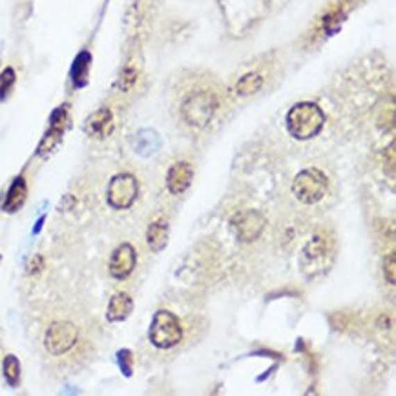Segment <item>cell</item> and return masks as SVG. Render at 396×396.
<instances>
[{"instance_id":"3957f363","label":"cell","mask_w":396,"mask_h":396,"mask_svg":"<svg viewBox=\"0 0 396 396\" xmlns=\"http://www.w3.org/2000/svg\"><path fill=\"white\" fill-rule=\"evenodd\" d=\"M148 338H150L154 347L157 349L176 347L177 343L183 340L181 322L176 314L168 313V311H159L154 316Z\"/></svg>"},{"instance_id":"8fae6325","label":"cell","mask_w":396,"mask_h":396,"mask_svg":"<svg viewBox=\"0 0 396 396\" xmlns=\"http://www.w3.org/2000/svg\"><path fill=\"white\" fill-rule=\"evenodd\" d=\"M192 177H194V168H192L190 163H176L167 174V186L170 194L179 196V194L188 190Z\"/></svg>"},{"instance_id":"4fadbf2b","label":"cell","mask_w":396,"mask_h":396,"mask_svg":"<svg viewBox=\"0 0 396 396\" xmlns=\"http://www.w3.org/2000/svg\"><path fill=\"white\" fill-rule=\"evenodd\" d=\"M26 197H28V185H26V179L22 176L15 177V181L11 183L10 190L6 194V199L2 203V208L8 214H15L19 212L26 203Z\"/></svg>"},{"instance_id":"ffe728a7","label":"cell","mask_w":396,"mask_h":396,"mask_svg":"<svg viewBox=\"0 0 396 396\" xmlns=\"http://www.w3.org/2000/svg\"><path fill=\"white\" fill-rule=\"evenodd\" d=\"M135 79H138V72H135V68L128 66V68L122 69L121 77H119V88H121L122 92H126V90H130L133 84H135Z\"/></svg>"},{"instance_id":"52a82bcc","label":"cell","mask_w":396,"mask_h":396,"mask_svg":"<svg viewBox=\"0 0 396 396\" xmlns=\"http://www.w3.org/2000/svg\"><path fill=\"white\" fill-rule=\"evenodd\" d=\"M79 331L74 323L69 322H55L49 325L44 336V347L49 354L60 356L66 354L69 349H74L77 343Z\"/></svg>"},{"instance_id":"6da1fadb","label":"cell","mask_w":396,"mask_h":396,"mask_svg":"<svg viewBox=\"0 0 396 396\" xmlns=\"http://www.w3.org/2000/svg\"><path fill=\"white\" fill-rule=\"evenodd\" d=\"M325 124V113L314 103L294 104L287 113V130L294 139L308 141L322 132Z\"/></svg>"},{"instance_id":"cb8c5ba5","label":"cell","mask_w":396,"mask_h":396,"mask_svg":"<svg viewBox=\"0 0 396 396\" xmlns=\"http://www.w3.org/2000/svg\"><path fill=\"white\" fill-rule=\"evenodd\" d=\"M42 223H44V217H40L39 223H37V225H35V232H39L40 226H42Z\"/></svg>"},{"instance_id":"7a4b0ae2","label":"cell","mask_w":396,"mask_h":396,"mask_svg":"<svg viewBox=\"0 0 396 396\" xmlns=\"http://www.w3.org/2000/svg\"><path fill=\"white\" fill-rule=\"evenodd\" d=\"M329 179L320 168H305L294 177L292 194L305 205H314L325 197Z\"/></svg>"},{"instance_id":"277c9868","label":"cell","mask_w":396,"mask_h":396,"mask_svg":"<svg viewBox=\"0 0 396 396\" xmlns=\"http://www.w3.org/2000/svg\"><path fill=\"white\" fill-rule=\"evenodd\" d=\"M333 241L329 240V236H314L313 240L305 245L304 254H302V267L305 274L313 276L318 272H327L333 261Z\"/></svg>"},{"instance_id":"8992f818","label":"cell","mask_w":396,"mask_h":396,"mask_svg":"<svg viewBox=\"0 0 396 396\" xmlns=\"http://www.w3.org/2000/svg\"><path fill=\"white\" fill-rule=\"evenodd\" d=\"M139 196V181L132 174H117L110 179L106 190L108 205L115 211H126Z\"/></svg>"},{"instance_id":"9c48e42d","label":"cell","mask_w":396,"mask_h":396,"mask_svg":"<svg viewBox=\"0 0 396 396\" xmlns=\"http://www.w3.org/2000/svg\"><path fill=\"white\" fill-rule=\"evenodd\" d=\"M138 265V252L130 243H121L110 256L108 270L115 279H126Z\"/></svg>"},{"instance_id":"5b68a950","label":"cell","mask_w":396,"mask_h":396,"mask_svg":"<svg viewBox=\"0 0 396 396\" xmlns=\"http://www.w3.org/2000/svg\"><path fill=\"white\" fill-rule=\"evenodd\" d=\"M217 108L215 95L211 92H194L185 99L181 106L183 119H185L192 128H205L212 121Z\"/></svg>"},{"instance_id":"5bb4252c","label":"cell","mask_w":396,"mask_h":396,"mask_svg":"<svg viewBox=\"0 0 396 396\" xmlns=\"http://www.w3.org/2000/svg\"><path fill=\"white\" fill-rule=\"evenodd\" d=\"M133 302L126 292L113 294L106 308L108 322H124L132 314Z\"/></svg>"},{"instance_id":"30bf717a","label":"cell","mask_w":396,"mask_h":396,"mask_svg":"<svg viewBox=\"0 0 396 396\" xmlns=\"http://www.w3.org/2000/svg\"><path fill=\"white\" fill-rule=\"evenodd\" d=\"M66 117H68V108L60 106L57 108L49 119V130L46 132V135L40 141L39 148H37V154L39 156H48L59 147L60 141H63L64 128H66Z\"/></svg>"},{"instance_id":"7402d4cb","label":"cell","mask_w":396,"mask_h":396,"mask_svg":"<svg viewBox=\"0 0 396 396\" xmlns=\"http://www.w3.org/2000/svg\"><path fill=\"white\" fill-rule=\"evenodd\" d=\"M383 274H386V279L389 281V285H395V281H396V254L395 252H391V254L386 258Z\"/></svg>"},{"instance_id":"9a60e30c","label":"cell","mask_w":396,"mask_h":396,"mask_svg":"<svg viewBox=\"0 0 396 396\" xmlns=\"http://www.w3.org/2000/svg\"><path fill=\"white\" fill-rule=\"evenodd\" d=\"M168 238H170V226L165 220L154 221L152 225L148 226L147 243L154 252H161L163 249H167Z\"/></svg>"},{"instance_id":"e0dca14e","label":"cell","mask_w":396,"mask_h":396,"mask_svg":"<svg viewBox=\"0 0 396 396\" xmlns=\"http://www.w3.org/2000/svg\"><path fill=\"white\" fill-rule=\"evenodd\" d=\"M90 60H92V57H90V53H86V51H83V53L75 59L74 69H72L75 86H83V84L86 83V77H88V69H90Z\"/></svg>"},{"instance_id":"ac0fdd59","label":"cell","mask_w":396,"mask_h":396,"mask_svg":"<svg viewBox=\"0 0 396 396\" xmlns=\"http://www.w3.org/2000/svg\"><path fill=\"white\" fill-rule=\"evenodd\" d=\"M2 369H4L6 381H8V383H10L11 387L19 386V381H20V362H19V358L13 356V354H10V356H6L4 358V365H2Z\"/></svg>"},{"instance_id":"ba28073f","label":"cell","mask_w":396,"mask_h":396,"mask_svg":"<svg viewBox=\"0 0 396 396\" xmlns=\"http://www.w3.org/2000/svg\"><path fill=\"white\" fill-rule=\"evenodd\" d=\"M267 220L258 211H243L230 220V229L234 236L243 243H254L259 236L263 234Z\"/></svg>"},{"instance_id":"d6986e66","label":"cell","mask_w":396,"mask_h":396,"mask_svg":"<svg viewBox=\"0 0 396 396\" xmlns=\"http://www.w3.org/2000/svg\"><path fill=\"white\" fill-rule=\"evenodd\" d=\"M15 72L13 68H6L2 74H0V101H4L8 95H10L13 84H15Z\"/></svg>"},{"instance_id":"2e32d148","label":"cell","mask_w":396,"mask_h":396,"mask_svg":"<svg viewBox=\"0 0 396 396\" xmlns=\"http://www.w3.org/2000/svg\"><path fill=\"white\" fill-rule=\"evenodd\" d=\"M261 86H263V77L252 72V74L243 75V77L238 81V84H236V92L240 93V95H243V97H249V95L256 93L258 90H261Z\"/></svg>"},{"instance_id":"44dd1931","label":"cell","mask_w":396,"mask_h":396,"mask_svg":"<svg viewBox=\"0 0 396 396\" xmlns=\"http://www.w3.org/2000/svg\"><path fill=\"white\" fill-rule=\"evenodd\" d=\"M117 363L121 367L122 374L126 377H132V352L124 349V351L117 352Z\"/></svg>"},{"instance_id":"7c38bea8","label":"cell","mask_w":396,"mask_h":396,"mask_svg":"<svg viewBox=\"0 0 396 396\" xmlns=\"http://www.w3.org/2000/svg\"><path fill=\"white\" fill-rule=\"evenodd\" d=\"M86 132L93 138L104 139L112 133L113 128V115L108 108H101L95 113H92L88 119H86Z\"/></svg>"},{"instance_id":"d4e9b609","label":"cell","mask_w":396,"mask_h":396,"mask_svg":"<svg viewBox=\"0 0 396 396\" xmlns=\"http://www.w3.org/2000/svg\"><path fill=\"white\" fill-rule=\"evenodd\" d=\"M0 261H2V254H0Z\"/></svg>"},{"instance_id":"603a6c76","label":"cell","mask_w":396,"mask_h":396,"mask_svg":"<svg viewBox=\"0 0 396 396\" xmlns=\"http://www.w3.org/2000/svg\"><path fill=\"white\" fill-rule=\"evenodd\" d=\"M42 269V258L40 256H35L33 261L28 265V270H30V274H35V272H39Z\"/></svg>"}]
</instances>
